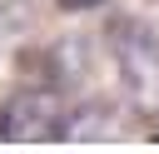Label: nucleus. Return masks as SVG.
<instances>
[{"instance_id": "nucleus-1", "label": "nucleus", "mask_w": 159, "mask_h": 154, "mask_svg": "<svg viewBox=\"0 0 159 154\" xmlns=\"http://www.w3.org/2000/svg\"><path fill=\"white\" fill-rule=\"evenodd\" d=\"M119 75H124L134 104L149 109V114H159V35H154V30H139V25L124 30V45H119Z\"/></svg>"}, {"instance_id": "nucleus-2", "label": "nucleus", "mask_w": 159, "mask_h": 154, "mask_svg": "<svg viewBox=\"0 0 159 154\" xmlns=\"http://www.w3.org/2000/svg\"><path fill=\"white\" fill-rule=\"evenodd\" d=\"M60 119L40 104V94H15L0 109V139H55Z\"/></svg>"}, {"instance_id": "nucleus-3", "label": "nucleus", "mask_w": 159, "mask_h": 154, "mask_svg": "<svg viewBox=\"0 0 159 154\" xmlns=\"http://www.w3.org/2000/svg\"><path fill=\"white\" fill-rule=\"evenodd\" d=\"M60 10H70V15H80V10H94V5H104V0H55Z\"/></svg>"}]
</instances>
